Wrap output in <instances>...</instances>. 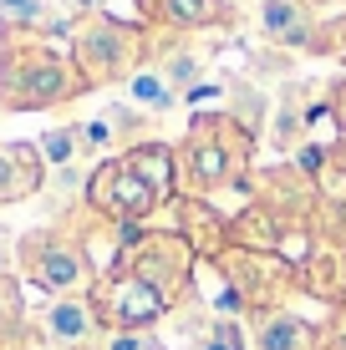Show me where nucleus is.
Masks as SVG:
<instances>
[{"mask_svg": "<svg viewBox=\"0 0 346 350\" xmlns=\"http://www.w3.org/2000/svg\"><path fill=\"white\" fill-rule=\"evenodd\" d=\"M173 10H178V21H188V16H204L209 0H173Z\"/></svg>", "mask_w": 346, "mask_h": 350, "instance_id": "obj_14", "label": "nucleus"}, {"mask_svg": "<svg viewBox=\"0 0 346 350\" xmlns=\"http://www.w3.org/2000/svg\"><path fill=\"white\" fill-rule=\"evenodd\" d=\"M46 330H51L56 340H82V335L92 330V310L82 305V299H56V305L46 310Z\"/></svg>", "mask_w": 346, "mask_h": 350, "instance_id": "obj_7", "label": "nucleus"}, {"mask_svg": "<svg viewBox=\"0 0 346 350\" xmlns=\"http://www.w3.org/2000/svg\"><path fill=\"white\" fill-rule=\"evenodd\" d=\"M102 0H62V10H71V16H82V10H97Z\"/></svg>", "mask_w": 346, "mask_h": 350, "instance_id": "obj_15", "label": "nucleus"}, {"mask_svg": "<svg viewBox=\"0 0 346 350\" xmlns=\"http://www.w3.org/2000/svg\"><path fill=\"white\" fill-rule=\"evenodd\" d=\"M127 96H133L138 107L163 112V107H173V81L163 77V71H138V77L127 81Z\"/></svg>", "mask_w": 346, "mask_h": 350, "instance_id": "obj_8", "label": "nucleus"}, {"mask_svg": "<svg viewBox=\"0 0 346 350\" xmlns=\"http://www.w3.org/2000/svg\"><path fill=\"white\" fill-rule=\"evenodd\" d=\"M77 127H56V132H46L41 137V158L46 163H56V167H66L71 158H77Z\"/></svg>", "mask_w": 346, "mask_h": 350, "instance_id": "obj_10", "label": "nucleus"}, {"mask_svg": "<svg viewBox=\"0 0 346 350\" xmlns=\"http://www.w3.org/2000/svg\"><path fill=\"white\" fill-rule=\"evenodd\" d=\"M112 350H163V345L148 335H112Z\"/></svg>", "mask_w": 346, "mask_h": 350, "instance_id": "obj_12", "label": "nucleus"}, {"mask_svg": "<svg viewBox=\"0 0 346 350\" xmlns=\"http://www.w3.org/2000/svg\"><path fill=\"white\" fill-rule=\"evenodd\" d=\"M41 183V158L26 148V142H10L0 148V203H16Z\"/></svg>", "mask_w": 346, "mask_h": 350, "instance_id": "obj_4", "label": "nucleus"}, {"mask_svg": "<svg viewBox=\"0 0 346 350\" xmlns=\"http://www.w3.org/2000/svg\"><path fill=\"white\" fill-rule=\"evenodd\" d=\"M97 198L107 203V208H117V213H143L158 193H153L148 183L138 178V167L133 163H117V167H102V178H97Z\"/></svg>", "mask_w": 346, "mask_h": 350, "instance_id": "obj_2", "label": "nucleus"}, {"mask_svg": "<svg viewBox=\"0 0 346 350\" xmlns=\"http://www.w3.org/2000/svg\"><path fill=\"white\" fill-rule=\"evenodd\" d=\"M10 269V254H5V244H0V274H5Z\"/></svg>", "mask_w": 346, "mask_h": 350, "instance_id": "obj_16", "label": "nucleus"}, {"mask_svg": "<svg viewBox=\"0 0 346 350\" xmlns=\"http://www.w3.org/2000/svg\"><path fill=\"white\" fill-rule=\"evenodd\" d=\"M31 280L41 289H71L82 280V259L62 244H36L31 249Z\"/></svg>", "mask_w": 346, "mask_h": 350, "instance_id": "obj_5", "label": "nucleus"}, {"mask_svg": "<svg viewBox=\"0 0 346 350\" xmlns=\"http://www.w3.org/2000/svg\"><path fill=\"white\" fill-rule=\"evenodd\" d=\"M265 31H270V36H285V41H301V36H306V21L295 16V5L270 0V5H265Z\"/></svg>", "mask_w": 346, "mask_h": 350, "instance_id": "obj_9", "label": "nucleus"}, {"mask_svg": "<svg viewBox=\"0 0 346 350\" xmlns=\"http://www.w3.org/2000/svg\"><path fill=\"white\" fill-rule=\"evenodd\" d=\"M204 350H240V335H234V330H214L204 340Z\"/></svg>", "mask_w": 346, "mask_h": 350, "instance_id": "obj_13", "label": "nucleus"}, {"mask_svg": "<svg viewBox=\"0 0 346 350\" xmlns=\"http://www.w3.org/2000/svg\"><path fill=\"white\" fill-rule=\"evenodd\" d=\"M71 92L66 62L31 41L26 31H0V102L5 107H46Z\"/></svg>", "mask_w": 346, "mask_h": 350, "instance_id": "obj_1", "label": "nucleus"}, {"mask_svg": "<svg viewBox=\"0 0 346 350\" xmlns=\"http://www.w3.org/2000/svg\"><path fill=\"white\" fill-rule=\"evenodd\" d=\"M295 345H301V325L295 320H275L265 330V350H295Z\"/></svg>", "mask_w": 346, "mask_h": 350, "instance_id": "obj_11", "label": "nucleus"}, {"mask_svg": "<svg viewBox=\"0 0 346 350\" xmlns=\"http://www.w3.org/2000/svg\"><path fill=\"white\" fill-rule=\"evenodd\" d=\"M0 26L10 31H62L51 0H0Z\"/></svg>", "mask_w": 346, "mask_h": 350, "instance_id": "obj_6", "label": "nucleus"}, {"mask_svg": "<svg viewBox=\"0 0 346 350\" xmlns=\"http://www.w3.org/2000/svg\"><path fill=\"white\" fill-rule=\"evenodd\" d=\"M163 310V295L153 284H143V280H117V284H107V315H112L117 325H143V320H153Z\"/></svg>", "mask_w": 346, "mask_h": 350, "instance_id": "obj_3", "label": "nucleus"}]
</instances>
